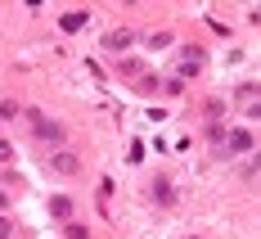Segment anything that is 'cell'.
Instances as JSON below:
<instances>
[{
  "instance_id": "obj_1",
  "label": "cell",
  "mask_w": 261,
  "mask_h": 239,
  "mask_svg": "<svg viewBox=\"0 0 261 239\" xmlns=\"http://www.w3.org/2000/svg\"><path fill=\"white\" fill-rule=\"evenodd\" d=\"M117 73H122V81H126V86H135L140 95H153L158 86H162V81L153 77V68H149V63H135V59H126Z\"/></svg>"
},
{
  "instance_id": "obj_2",
  "label": "cell",
  "mask_w": 261,
  "mask_h": 239,
  "mask_svg": "<svg viewBox=\"0 0 261 239\" xmlns=\"http://www.w3.org/2000/svg\"><path fill=\"white\" fill-rule=\"evenodd\" d=\"M27 122H32V131H36V140H45V145H63V127L54 122V117H45L41 108H23Z\"/></svg>"
},
{
  "instance_id": "obj_3",
  "label": "cell",
  "mask_w": 261,
  "mask_h": 239,
  "mask_svg": "<svg viewBox=\"0 0 261 239\" xmlns=\"http://www.w3.org/2000/svg\"><path fill=\"white\" fill-rule=\"evenodd\" d=\"M203 59H207V54H203V45H185V59H180V68H176V73H180V86L185 81H194L198 77V73H203Z\"/></svg>"
},
{
  "instance_id": "obj_4",
  "label": "cell",
  "mask_w": 261,
  "mask_h": 239,
  "mask_svg": "<svg viewBox=\"0 0 261 239\" xmlns=\"http://www.w3.org/2000/svg\"><path fill=\"white\" fill-rule=\"evenodd\" d=\"M50 172H59V176H77L81 158L72 154V149H54V154H50Z\"/></svg>"
},
{
  "instance_id": "obj_5",
  "label": "cell",
  "mask_w": 261,
  "mask_h": 239,
  "mask_svg": "<svg viewBox=\"0 0 261 239\" xmlns=\"http://www.w3.org/2000/svg\"><path fill=\"white\" fill-rule=\"evenodd\" d=\"M104 45L108 50H130V45H135V32H130V27H113L104 36Z\"/></svg>"
},
{
  "instance_id": "obj_6",
  "label": "cell",
  "mask_w": 261,
  "mask_h": 239,
  "mask_svg": "<svg viewBox=\"0 0 261 239\" xmlns=\"http://www.w3.org/2000/svg\"><path fill=\"white\" fill-rule=\"evenodd\" d=\"M239 104H243V113H248V117H257V81H243V86H239V95H234Z\"/></svg>"
},
{
  "instance_id": "obj_7",
  "label": "cell",
  "mask_w": 261,
  "mask_h": 239,
  "mask_svg": "<svg viewBox=\"0 0 261 239\" xmlns=\"http://www.w3.org/2000/svg\"><path fill=\"white\" fill-rule=\"evenodd\" d=\"M50 212H54L59 226H68V221H72V199H68V194H54V199H50Z\"/></svg>"
},
{
  "instance_id": "obj_8",
  "label": "cell",
  "mask_w": 261,
  "mask_h": 239,
  "mask_svg": "<svg viewBox=\"0 0 261 239\" xmlns=\"http://www.w3.org/2000/svg\"><path fill=\"white\" fill-rule=\"evenodd\" d=\"M225 140H230L234 154H252V149H257V135H252V131H230Z\"/></svg>"
},
{
  "instance_id": "obj_9",
  "label": "cell",
  "mask_w": 261,
  "mask_h": 239,
  "mask_svg": "<svg viewBox=\"0 0 261 239\" xmlns=\"http://www.w3.org/2000/svg\"><path fill=\"white\" fill-rule=\"evenodd\" d=\"M59 27H63V32H81V27H86V9H72V14H63V18H59Z\"/></svg>"
},
{
  "instance_id": "obj_10",
  "label": "cell",
  "mask_w": 261,
  "mask_h": 239,
  "mask_svg": "<svg viewBox=\"0 0 261 239\" xmlns=\"http://www.w3.org/2000/svg\"><path fill=\"white\" fill-rule=\"evenodd\" d=\"M153 199H158V203H176V189L167 185V181H158V185H153Z\"/></svg>"
},
{
  "instance_id": "obj_11",
  "label": "cell",
  "mask_w": 261,
  "mask_h": 239,
  "mask_svg": "<svg viewBox=\"0 0 261 239\" xmlns=\"http://www.w3.org/2000/svg\"><path fill=\"white\" fill-rule=\"evenodd\" d=\"M63 235H68V239H90V230H86L81 221H68V226H63Z\"/></svg>"
},
{
  "instance_id": "obj_12",
  "label": "cell",
  "mask_w": 261,
  "mask_h": 239,
  "mask_svg": "<svg viewBox=\"0 0 261 239\" xmlns=\"http://www.w3.org/2000/svg\"><path fill=\"white\" fill-rule=\"evenodd\" d=\"M149 45H153V50H167V45H171V32H153Z\"/></svg>"
},
{
  "instance_id": "obj_13",
  "label": "cell",
  "mask_w": 261,
  "mask_h": 239,
  "mask_svg": "<svg viewBox=\"0 0 261 239\" xmlns=\"http://www.w3.org/2000/svg\"><path fill=\"white\" fill-rule=\"evenodd\" d=\"M207 140H212V145H221V140H225V127H221V122H212V127H207Z\"/></svg>"
},
{
  "instance_id": "obj_14",
  "label": "cell",
  "mask_w": 261,
  "mask_h": 239,
  "mask_svg": "<svg viewBox=\"0 0 261 239\" xmlns=\"http://www.w3.org/2000/svg\"><path fill=\"white\" fill-rule=\"evenodd\" d=\"M221 113H225V104H221V100H207V117L212 122H221Z\"/></svg>"
},
{
  "instance_id": "obj_15",
  "label": "cell",
  "mask_w": 261,
  "mask_h": 239,
  "mask_svg": "<svg viewBox=\"0 0 261 239\" xmlns=\"http://www.w3.org/2000/svg\"><path fill=\"white\" fill-rule=\"evenodd\" d=\"M9 158H14V145H9V140L0 135V162H9Z\"/></svg>"
},
{
  "instance_id": "obj_16",
  "label": "cell",
  "mask_w": 261,
  "mask_h": 239,
  "mask_svg": "<svg viewBox=\"0 0 261 239\" xmlns=\"http://www.w3.org/2000/svg\"><path fill=\"white\" fill-rule=\"evenodd\" d=\"M0 239H14V221L9 217H0Z\"/></svg>"
},
{
  "instance_id": "obj_17",
  "label": "cell",
  "mask_w": 261,
  "mask_h": 239,
  "mask_svg": "<svg viewBox=\"0 0 261 239\" xmlns=\"http://www.w3.org/2000/svg\"><path fill=\"white\" fill-rule=\"evenodd\" d=\"M5 208H9V194H5V189H0V212H5Z\"/></svg>"
}]
</instances>
